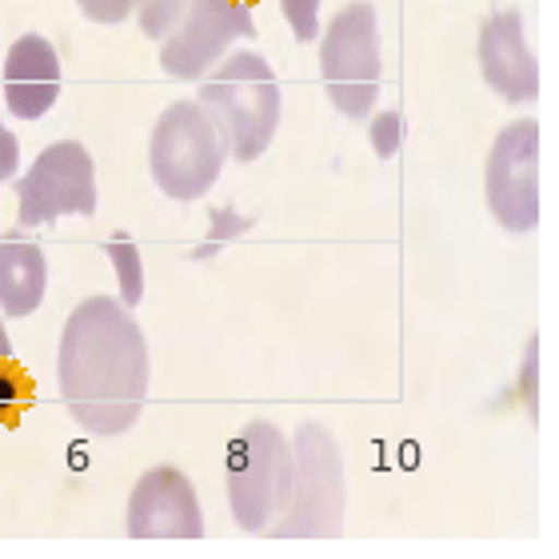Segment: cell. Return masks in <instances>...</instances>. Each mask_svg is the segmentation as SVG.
I'll list each match as a JSON object with an SVG mask.
<instances>
[{"mask_svg": "<svg viewBox=\"0 0 559 559\" xmlns=\"http://www.w3.org/2000/svg\"><path fill=\"white\" fill-rule=\"evenodd\" d=\"M292 500L288 512L272 527V539H336L344 532V508H348V479L344 460L324 424H300L292 440Z\"/></svg>", "mask_w": 559, "mask_h": 559, "instance_id": "5", "label": "cell"}, {"mask_svg": "<svg viewBox=\"0 0 559 559\" xmlns=\"http://www.w3.org/2000/svg\"><path fill=\"white\" fill-rule=\"evenodd\" d=\"M228 136L221 120L200 100H176L160 112L148 140V173L152 185L168 200L192 204L221 180L228 160Z\"/></svg>", "mask_w": 559, "mask_h": 559, "instance_id": "3", "label": "cell"}, {"mask_svg": "<svg viewBox=\"0 0 559 559\" xmlns=\"http://www.w3.org/2000/svg\"><path fill=\"white\" fill-rule=\"evenodd\" d=\"M124 532L132 539H200L204 512L192 479L173 464L148 467L136 479L124 512Z\"/></svg>", "mask_w": 559, "mask_h": 559, "instance_id": "10", "label": "cell"}, {"mask_svg": "<svg viewBox=\"0 0 559 559\" xmlns=\"http://www.w3.org/2000/svg\"><path fill=\"white\" fill-rule=\"evenodd\" d=\"M320 81L348 120H364L380 96V21L368 0L340 9L320 40Z\"/></svg>", "mask_w": 559, "mask_h": 559, "instance_id": "6", "label": "cell"}, {"mask_svg": "<svg viewBox=\"0 0 559 559\" xmlns=\"http://www.w3.org/2000/svg\"><path fill=\"white\" fill-rule=\"evenodd\" d=\"M148 340L120 296H88L60 332L57 384L69 416L93 436L136 428L148 400Z\"/></svg>", "mask_w": 559, "mask_h": 559, "instance_id": "1", "label": "cell"}, {"mask_svg": "<svg viewBox=\"0 0 559 559\" xmlns=\"http://www.w3.org/2000/svg\"><path fill=\"white\" fill-rule=\"evenodd\" d=\"M105 252H108V260H112V269H117L120 304H124V308H136L140 296H144V272H140V252H136V245H132V236L117 233L105 245Z\"/></svg>", "mask_w": 559, "mask_h": 559, "instance_id": "15", "label": "cell"}, {"mask_svg": "<svg viewBox=\"0 0 559 559\" xmlns=\"http://www.w3.org/2000/svg\"><path fill=\"white\" fill-rule=\"evenodd\" d=\"M488 209L508 233L539 224V124L515 120L488 152Z\"/></svg>", "mask_w": 559, "mask_h": 559, "instance_id": "9", "label": "cell"}, {"mask_svg": "<svg viewBox=\"0 0 559 559\" xmlns=\"http://www.w3.org/2000/svg\"><path fill=\"white\" fill-rule=\"evenodd\" d=\"M212 236H209V245H200L197 248V260H204L212 252V248H221V245H228L233 236H240V233H248L257 221H248V216H236L233 209H212Z\"/></svg>", "mask_w": 559, "mask_h": 559, "instance_id": "18", "label": "cell"}, {"mask_svg": "<svg viewBox=\"0 0 559 559\" xmlns=\"http://www.w3.org/2000/svg\"><path fill=\"white\" fill-rule=\"evenodd\" d=\"M36 400V380L24 372V364L16 356H0V428H16L24 412L33 408Z\"/></svg>", "mask_w": 559, "mask_h": 559, "instance_id": "14", "label": "cell"}, {"mask_svg": "<svg viewBox=\"0 0 559 559\" xmlns=\"http://www.w3.org/2000/svg\"><path fill=\"white\" fill-rule=\"evenodd\" d=\"M252 9L240 0H188L173 33L160 40V69L173 81H204L212 64H221L224 52L240 36H252Z\"/></svg>", "mask_w": 559, "mask_h": 559, "instance_id": "8", "label": "cell"}, {"mask_svg": "<svg viewBox=\"0 0 559 559\" xmlns=\"http://www.w3.org/2000/svg\"><path fill=\"white\" fill-rule=\"evenodd\" d=\"M48 264L36 240L24 236V228L0 236V312L4 316H33L45 304Z\"/></svg>", "mask_w": 559, "mask_h": 559, "instance_id": "13", "label": "cell"}, {"mask_svg": "<svg viewBox=\"0 0 559 559\" xmlns=\"http://www.w3.org/2000/svg\"><path fill=\"white\" fill-rule=\"evenodd\" d=\"M476 57L488 88L500 93L503 100H536L539 96V64L527 48L524 12L520 9L491 12L479 28Z\"/></svg>", "mask_w": 559, "mask_h": 559, "instance_id": "11", "label": "cell"}, {"mask_svg": "<svg viewBox=\"0 0 559 559\" xmlns=\"http://www.w3.org/2000/svg\"><path fill=\"white\" fill-rule=\"evenodd\" d=\"M200 105L221 120L224 136H228V152L240 164L269 152L272 136L280 129V112H284L276 72L260 52H248V48L224 57L221 69L204 76Z\"/></svg>", "mask_w": 559, "mask_h": 559, "instance_id": "2", "label": "cell"}, {"mask_svg": "<svg viewBox=\"0 0 559 559\" xmlns=\"http://www.w3.org/2000/svg\"><path fill=\"white\" fill-rule=\"evenodd\" d=\"M185 9H188V0H148V4L136 12L140 33L148 36V40H164V36L173 33V24L180 21Z\"/></svg>", "mask_w": 559, "mask_h": 559, "instance_id": "16", "label": "cell"}, {"mask_svg": "<svg viewBox=\"0 0 559 559\" xmlns=\"http://www.w3.org/2000/svg\"><path fill=\"white\" fill-rule=\"evenodd\" d=\"M60 96V57L52 40L24 33L4 57V105L16 120H40Z\"/></svg>", "mask_w": 559, "mask_h": 559, "instance_id": "12", "label": "cell"}, {"mask_svg": "<svg viewBox=\"0 0 559 559\" xmlns=\"http://www.w3.org/2000/svg\"><path fill=\"white\" fill-rule=\"evenodd\" d=\"M16 168H21V144H16V136L0 124V185H4V180H12V176H16Z\"/></svg>", "mask_w": 559, "mask_h": 559, "instance_id": "21", "label": "cell"}, {"mask_svg": "<svg viewBox=\"0 0 559 559\" xmlns=\"http://www.w3.org/2000/svg\"><path fill=\"white\" fill-rule=\"evenodd\" d=\"M96 164L81 140H57L16 180V224L45 228L60 216H96Z\"/></svg>", "mask_w": 559, "mask_h": 559, "instance_id": "7", "label": "cell"}, {"mask_svg": "<svg viewBox=\"0 0 559 559\" xmlns=\"http://www.w3.org/2000/svg\"><path fill=\"white\" fill-rule=\"evenodd\" d=\"M320 4L324 0H280V12L292 24V33H296L300 45H312L316 36H320Z\"/></svg>", "mask_w": 559, "mask_h": 559, "instance_id": "17", "label": "cell"}, {"mask_svg": "<svg viewBox=\"0 0 559 559\" xmlns=\"http://www.w3.org/2000/svg\"><path fill=\"white\" fill-rule=\"evenodd\" d=\"M240 4H248V9H252V4H257V0H240Z\"/></svg>", "mask_w": 559, "mask_h": 559, "instance_id": "24", "label": "cell"}, {"mask_svg": "<svg viewBox=\"0 0 559 559\" xmlns=\"http://www.w3.org/2000/svg\"><path fill=\"white\" fill-rule=\"evenodd\" d=\"M292 476H296V464H292L288 436L269 419L245 424L240 436L228 443V460H224L228 508L236 524L252 536H269L288 512Z\"/></svg>", "mask_w": 559, "mask_h": 559, "instance_id": "4", "label": "cell"}, {"mask_svg": "<svg viewBox=\"0 0 559 559\" xmlns=\"http://www.w3.org/2000/svg\"><path fill=\"white\" fill-rule=\"evenodd\" d=\"M12 352V340H9V332H4V324H0V356H9Z\"/></svg>", "mask_w": 559, "mask_h": 559, "instance_id": "23", "label": "cell"}, {"mask_svg": "<svg viewBox=\"0 0 559 559\" xmlns=\"http://www.w3.org/2000/svg\"><path fill=\"white\" fill-rule=\"evenodd\" d=\"M539 352V340H532V344H527V356H524V400H527V412H532V416H536V356Z\"/></svg>", "mask_w": 559, "mask_h": 559, "instance_id": "22", "label": "cell"}, {"mask_svg": "<svg viewBox=\"0 0 559 559\" xmlns=\"http://www.w3.org/2000/svg\"><path fill=\"white\" fill-rule=\"evenodd\" d=\"M76 4H81V12L88 16V21L120 24V21H129V16H136L148 0H76Z\"/></svg>", "mask_w": 559, "mask_h": 559, "instance_id": "19", "label": "cell"}, {"mask_svg": "<svg viewBox=\"0 0 559 559\" xmlns=\"http://www.w3.org/2000/svg\"><path fill=\"white\" fill-rule=\"evenodd\" d=\"M400 140H404V117L400 112H384V117L372 120V148L380 156H396L400 152Z\"/></svg>", "mask_w": 559, "mask_h": 559, "instance_id": "20", "label": "cell"}]
</instances>
